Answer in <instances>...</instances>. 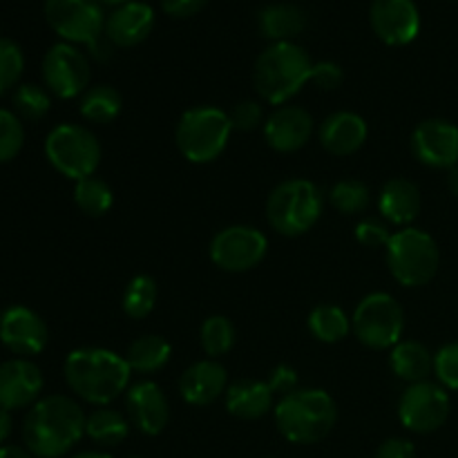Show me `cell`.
<instances>
[{"instance_id":"d590c367","label":"cell","mask_w":458,"mask_h":458,"mask_svg":"<svg viewBox=\"0 0 458 458\" xmlns=\"http://www.w3.org/2000/svg\"><path fill=\"white\" fill-rule=\"evenodd\" d=\"M25 146V128L16 112L0 110V164L16 159Z\"/></svg>"},{"instance_id":"9c48e42d","label":"cell","mask_w":458,"mask_h":458,"mask_svg":"<svg viewBox=\"0 0 458 458\" xmlns=\"http://www.w3.org/2000/svg\"><path fill=\"white\" fill-rule=\"evenodd\" d=\"M352 327L365 347L394 349L405 331V313L389 293H371L353 311Z\"/></svg>"},{"instance_id":"f546056e","label":"cell","mask_w":458,"mask_h":458,"mask_svg":"<svg viewBox=\"0 0 458 458\" xmlns=\"http://www.w3.org/2000/svg\"><path fill=\"white\" fill-rule=\"evenodd\" d=\"M309 331L320 343L334 344L347 338L352 331V320L335 304H320L309 316Z\"/></svg>"},{"instance_id":"ba28073f","label":"cell","mask_w":458,"mask_h":458,"mask_svg":"<svg viewBox=\"0 0 458 458\" xmlns=\"http://www.w3.org/2000/svg\"><path fill=\"white\" fill-rule=\"evenodd\" d=\"M47 161L67 179L81 182L92 177L101 164V143L88 128L76 123H61L45 139Z\"/></svg>"},{"instance_id":"e0dca14e","label":"cell","mask_w":458,"mask_h":458,"mask_svg":"<svg viewBox=\"0 0 458 458\" xmlns=\"http://www.w3.org/2000/svg\"><path fill=\"white\" fill-rule=\"evenodd\" d=\"M43 374L27 358H12L0 365V407L7 411L25 410L38 403Z\"/></svg>"},{"instance_id":"f6af8a7d","label":"cell","mask_w":458,"mask_h":458,"mask_svg":"<svg viewBox=\"0 0 458 458\" xmlns=\"http://www.w3.org/2000/svg\"><path fill=\"white\" fill-rule=\"evenodd\" d=\"M0 458H36L27 447L21 445H3L0 447Z\"/></svg>"},{"instance_id":"ffe728a7","label":"cell","mask_w":458,"mask_h":458,"mask_svg":"<svg viewBox=\"0 0 458 458\" xmlns=\"http://www.w3.org/2000/svg\"><path fill=\"white\" fill-rule=\"evenodd\" d=\"M155 27V9L148 3L130 0L119 4L106 18V38L116 47H134L150 36Z\"/></svg>"},{"instance_id":"4316f807","label":"cell","mask_w":458,"mask_h":458,"mask_svg":"<svg viewBox=\"0 0 458 458\" xmlns=\"http://www.w3.org/2000/svg\"><path fill=\"white\" fill-rule=\"evenodd\" d=\"M173 347L161 335H141L134 340L125 352V362L137 374H155V371L164 369L170 360Z\"/></svg>"},{"instance_id":"7bdbcfd3","label":"cell","mask_w":458,"mask_h":458,"mask_svg":"<svg viewBox=\"0 0 458 458\" xmlns=\"http://www.w3.org/2000/svg\"><path fill=\"white\" fill-rule=\"evenodd\" d=\"M161 9L173 18H191L208 4V0H159Z\"/></svg>"},{"instance_id":"9a60e30c","label":"cell","mask_w":458,"mask_h":458,"mask_svg":"<svg viewBox=\"0 0 458 458\" xmlns=\"http://www.w3.org/2000/svg\"><path fill=\"white\" fill-rule=\"evenodd\" d=\"M47 325L31 309L13 304L0 316V343L16 356H36L47 347Z\"/></svg>"},{"instance_id":"e575fe53","label":"cell","mask_w":458,"mask_h":458,"mask_svg":"<svg viewBox=\"0 0 458 458\" xmlns=\"http://www.w3.org/2000/svg\"><path fill=\"white\" fill-rule=\"evenodd\" d=\"M329 201L338 213L343 215H358L369 208L371 192L358 179H343L335 183L329 192Z\"/></svg>"},{"instance_id":"d6a6232c","label":"cell","mask_w":458,"mask_h":458,"mask_svg":"<svg viewBox=\"0 0 458 458\" xmlns=\"http://www.w3.org/2000/svg\"><path fill=\"white\" fill-rule=\"evenodd\" d=\"M199 340L206 356H210L215 360L219 356H226L233 349V344H235V327H233V322L228 318L210 316L201 325Z\"/></svg>"},{"instance_id":"3957f363","label":"cell","mask_w":458,"mask_h":458,"mask_svg":"<svg viewBox=\"0 0 458 458\" xmlns=\"http://www.w3.org/2000/svg\"><path fill=\"white\" fill-rule=\"evenodd\" d=\"M316 63L293 40L271 43L255 61L253 83L259 97L271 106H286L300 89L313 81Z\"/></svg>"},{"instance_id":"4dcf8cb0","label":"cell","mask_w":458,"mask_h":458,"mask_svg":"<svg viewBox=\"0 0 458 458\" xmlns=\"http://www.w3.org/2000/svg\"><path fill=\"white\" fill-rule=\"evenodd\" d=\"M74 201L81 213H85L88 217H103L114 204V195H112V188L103 179L92 174V177L76 182Z\"/></svg>"},{"instance_id":"7c38bea8","label":"cell","mask_w":458,"mask_h":458,"mask_svg":"<svg viewBox=\"0 0 458 458\" xmlns=\"http://www.w3.org/2000/svg\"><path fill=\"white\" fill-rule=\"evenodd\" d=\"M268 242L253 226H228L210 242V259L226 273H244L267 258Z\"/></svg>"},{"instance_id":"ab89813d","label":"cell","mask_w":458,"mask_h":458,"mask_svg":"<svg viewBox=\"0 0 458 458\" xmlns=\"http://www.w3.org/2000/svg\"><path fill=\"white\" fill-rule=\"evenodd\" d=\"M264 119V110L258 101H242L233 107L231 112V123L233 130H242V132H249L255 130Z\"/></svg>"},{"instance_id":"ac0fdd59","label":"cell","mask_w":458,"mask_h":458,"mask_svg":"<svg viewBox=\"0 0 458 458\" xmlns=\"http://www.w3.org/2000/svg\"><path fill=\"white\" fill-rule=\"evenodd\" d=\"M125 411L139 432L146 437H157L165 429L170 420V405L164 389L157 383H137L125 394Z\"/></svg>"},{"instance_id":"484cf974","label":"cell","mask_w":458,"mask_h":458,"mask_svg":"<svg viewBox=\"0 0 458 458\" xmlns=\"http://www.w3.org/2000/svg\"><path fill=\"white\" fill-rule=\"evenodd\" d=\"M394 374L405 383H423L434 369V356L429 349L419 340H401L396 347L392 349V358H389Z\"/></svg>"},{"instance_id":"d6986e66","label":"cell","mask_w":458,"mask_h":458,"mask_svg":"<svg viewBox=\"0 0 458 458\" xmlns=\"http://www.w3.org/2000/svg\"><path fill=\"white\" fill-rule=\"evenodd\" d=\"M313 134V116L304 107L280 106L264 123L267 143L277 152H298Z\"/></svg>"},{"instance_id":"681fc988","label":"cell","mask_w":458,"mask_h":458,"mask_svg":"<svg viewBox=\"0 0 458 458\" xmlns=\"http://www.w3.org/2000/svg\"><path fill=\"white\" fill-rule=\"evenodd\" d=\"M98 3H101V4H116V7H119V4L130 3V0H98Z\"/></svg>"},{"instance_id":"816d5d0a","label":"cell","mask_w":458,"mask_h":458,"mask_svg":"<svg viewBox=\"0 0 458 458\" xmlns=\"http://www.w3.org/2000/svg\"><path fill=\"white\" fill-rule=\"evenodd\" d=\"M268 458H273V456H268Z\"/></svg>"},{"instance_id":"ee69618b","label":"cell","mask_w":458,"mask_h":458,"mask_svg":"<svg viewBox=\"0 0 458 458\" xmlns=\"http://www.w3.org/2000/svg\"><path fill=\"white\" fill-rule=\"evenodd\" d=\"M376 458H416L414 443L405 438H387L376 452Z\"/></svg>"},{"instance_id":"83f0119b","label":"cell","mask_w":458,"mask_h":458,"mask_svg":"<svg viewBox=\"0 0 458 458\" xmlns=\"http://www.w3.org/2000/svg\"><path fill=\"white\" fill-rule=\"evenodd\" d=\"M121 107H123V98H121L119 89L112 85H94L83 92L79 110L83 119L106 125L121 114Z\"/></svg>"},{"instance_id":"603a6c76","label":"cell","mask_w":458,"mask_h":458,"mask_svg":"<svg viewBox=\"0 0 458 458\" xmlns=\"http://www.w3.org/2000/svg\"><path fill=\"white\" fill-rule=\"evenodd\" d=\"M420 191L414 182L405 177L389 179L383 186L378 197V210L387 222L396 224V226H407L414 222L420 213Z\"/></svg>"},{"instance_id":"52a82bcc","label":"cell","mask_w":458,"mask_h":458,"mask_svg":"<svg viewBox=\"0 0 458 458\" xmlns=\"http://www.w3.org/2000/svg\"><path fill=\"white\" fill-rule=\"evenodd\" d=\"M387 264L401 286L419 289L434 280L441 264V250L432 235L419 228L394 233L387 244Z\"/></svg>"},{"instance_id":"8d00e7d4","label":"cell","mask_w":458,"mask_h":458,"mask_svg":"<svg viewBox=\"0 0 458 458\" xmlns=\"http://www.w3.org/2000/svg\"><path fill=\"white\" fill-rule=\"evenodd\" d=\"M25 70V54L12 38L0 36V94L16 88Z\"/></svg>"},{"instance_id":"30bf717a","label":"cell","mask_w":458,"mask_h":458,"mask_svg":"<svg viewBox=\"0 0 458 458\" xmlns=\"http://www.w3.org/2000/svg\"><path fill=\"white\" fill-rule=\"evenodd\" d=\"M45 18L65 43L94 47L106 34V13L98 0H45Z\"/></svg>"},{"instance_id":"4fadbf2b","label":"cell","mask_w":458,"mask_h":458,"mask_svg":"<svg viewBox=\"0 0 458 458\" xmlns=\"http://www.w3.org/2000/svg\"><path fill=\"white\" fill-rule=\"evenodd\" d=\"M43 81L49 94L58 98L83 97L89 83V63L72 43H56L43 56Z\"/></svg>"},{"instance_id":"74e56055","label":"cell","mask_w":458,"mask_h":458,"mask_svg":"<svg viewBox=\"0 0 458 458\" xmlns=\"http://www.w3.org/2000/svg\"><path fill=\"white\" fill-rule=\"evenodd\" d=\"M434 374L443 387L458 392V343H450L438 349V353L434 356Z\"/></svg>"},{"instance_id":"d4e9b609","label":"cell","mask_w":458,"mask_h":458,"mask_svg":"<svg viewBox=\"0 0 458 458\" xmlns=\"http://www.w3.org/2000/svg\"><path fill=\"white\" fill-rule=\"evenodd\" d=\"M258 22L264 38L273 40V43H286V40L302 34V30L307 27V16L298 4L277 3L264 7L259 12Z\"/></svg>"},{"instance_id":"f907efd6","label":"cell","mask_w":458,"mask_h":458,"mask_svg":"<svg viewBox=\"0 0 458 458\" xmlns=\"http://www.w3.org/2000/svg\"><path fill=\"white\" fill-rule=\"evenodd\" d=\"M130 458H141V456H130Z\"/></svg>"},{"instance_id":"836d02e7","label":"cell","mask_w":458,"mask_h":458,"mask_svg":"<svg viewBox=\"0 0 458 458\" xmlns=\"http://www.w3.org/2000/svg\"><path fill=\"white\" fill-rule=\"evenodd\" d=\"M12 103L13 112L21 116V121H40L52 107V94L40 85L22 83L13 92Z\"/></svg>"},{"instance_id":"7a4b0ae2","label":"cell","mask_w":458,"mask_h":458,"mask_svg":"<svg viewBox=\"0 0 458 458\" xmlns=\"http://www.w3.org/2000/svg\"><path fill=\"white\" fill-rule=\"evenodd\" d=\"M65 383L85 403L106 407L128 389L132 369L123 356L110 349H76L65 358Z\"/></svg>"},{"instance_id":"44dd1931","label":"cell","mask_w":458,"mask_h":458,"mask_svg":"<svg viewBox=\"0 0 458 458\" xmlns=\"http://www.w3.org/2000/svg\"><path fill=\"white\" fill-rule=\"evenodd\" d=\"M228 389V374L217 360H199L188 367L179 378V394L188 405L206 407Z\"/></svg>"},{"instance_id":"7dc6e473","label":"cell","mask_w":458,"mask_h":458,"mask_svg":"<svg viewBox=\"0 0 458 458\" xmlns=\"http://www.w3.org/2000/svg\"><path fill=\"white\" fill-rule=\"evenodd\" d=\"M447 191L454 197H458V165H454V168L450 170V174H447Z\"/></svg>"},{"instance_id":"c3c4849f","label":"cell","mask_w":458,"mask_h":458,"mask_svg":"<svg viewBox=\"0 0 458 458\" xmlns=\"http://www.w3.org/2000/svg\"><path fill=\"white\" fill-rule=\"evenodd\" d=\"M72 458H114V456L106 454V452H81V454H76Z\"/></svg>"},{"instance_id":"1f68e13d","label":"cell","mask_w":458,"mask_h":458,"mask_svg":"<svg viewBox=\"0 0 458 458\" xmlns=\"http://www.w3.org/2000/svg\"><path fill=\"white\" fill-rule=\"evenodd\" d=\"M157 295H159V289L150 276L132 277L123 293L125 316L132 320H143L146 316H150L157 304Z\"/></svg>"},{"instance_id":"2e32d148","label":"cell","mask_w":458,"mask_h":458,"mask_svg":"<svg viewBox=\"0 0 458 458\" xmlns=\"http://www.w3.org/2000/svg\"><path fill=\"white\" fill-rule=\"evenodd\" d=\"M369 22L376 36L392 47L410 45L420 31V13L414 0H374Z\"/></svg>"},{"instance_id":"b9f144b4","label":"cell","mask_w":458,"mask_h":458,"mask_svg":"<svg viewBox=\"0 0 458 458\" xmlns=\"http://www.w3.org/2000/svg\"><path fill=\"white\" fill-rule=\"evenodd\" d=\"M313 83L320 85L322 89H335L343 83V70L331 61L316 63V67H313Z\"/></svg>"},{"instance_id":"bcb514c9","label":"cell","mask_w":458,"mask_h":458,"mask_svg":"<svg viewBox=\"0 0 458 458\" xmlns=\"http://www.w3.org/2000/svg\"><path fill=\"white\" fill-rule=\"evenodd\" d=\"M12 428H13L12 414H9L7 410H3V407H0V445H3V443L9 438V434H12Z\"/></svg>"},{"instance_id":"cb8c5ba5","label":"cell","mask_w":458,"mask_h":458,"mask_svg":"<svg viewBox=\"0 0 458 458\" xmlns=\"http://www.w3.org/2000/svg\"><path fill=\"white\" fill-rule=\"evenodd\" d=\"M273 396L268 383L262 380H237L226 389V410L235 419L258 420L267 416L273 407Z\"/></svg>"},{"instance_id":"6da1fadb","label":"cell","mask_w":458,"mask_h":458,"mask_svg":"<svg viewBox=\"0 0 458 458\" xmlns=\"http://www.w3.org/2000/svg\"><path fill=\"white\" fill-rule=\"evenodd\" d=\"M88 416L76 401L63 394L40 398L22 420V441L36 458L65 456L85 437Z\"/></svg>"},{"instance_id":"8fae6325","label":"cell","mask_w":458,"mask_h":458,"mask_svg":"<svg viewBox=\"0 0 458 458\" xmlns=\"http://www.w3.org/2000/svg\"><path fill=\"white\" fill-rule=\"evenodd\" d=\"M398 419L410 432L432 434L450 419V396L437 383H414L403 392L398 401Z\"/></svg>"},{"instance_id":"f1b7e54d","label":"cell","mask_w":458,"mask_h":458,"mask_svg":"<svg viewBox=\"0 0 458 458\" xmlns=\"http://www.w3.org/2000/svg\"><path fill=\"white\" fill-rule=\"evenodd\" d=\"M130 432V420L125 419L121 411L116 410H94L88 416V423H85V434L92 438L94 443L106 447H114L119 443L125 441Z\"/></svg>"},{"instance_id":"7402d4cb","label":"cell","mask_w":458,"mask_h":458,"mask_svg":"<svg viewBox=\"0 0 458 458\" xmlns=\"http://www.w3.org/2000/svg\"><path fill=\"white\" fill-rule=\"evenodd\" d=\"M367 123L356 112H334L320 125V143L335 157H349L360 150L367 141Z\"/></svg>"},{"instance_id":"8992f818","label":"cell","mask_w":458,"mask_h":458,"mask_svg":"<svg viewBox=\"0 0 458 458\" xmlns=\"http://www.w3.org/2000/svg\"><path fill=\"white\" fill-rule=\"evenodd\" d=\"M231 130V114L219 107H192L179 119L174 141L191 164H210L226 150Z\"/></svg>"},{"instance_id":"5bb4252c","label":"cell","mask_w":458,"mask_h":458,"mask_svg":"<svg viewBox=\"0 0 458 458\" xmlns=\"http://www.w3.org/2000/svg\"><path fill=\"white\" fill-rule=\"evenodd\" d=\"M411 152L429 168L452 170L458 165V128L445 119L423 121L411 134Z\"/></svg>"},{"instance_id":"f35d334b","label":"cell","mask_w":458,"mask_h":458,"mask_svg":"<svg viewBox=\"0 0 458 458\" xmlns=\"http://www.w3.org/2000/svg\"><path fill=\"white\" fill-rule=\"evenodd\" d=\"M356 240L367 249H380V246L387 249L392 233H389L387 224L380 219H362L356 226Z\"/></svg>"},{"instance_id":"60d3db41","label":"cell","mask_w":458,"mask_h":458,"mask_svg":"<svg viewBox=\"0 0 458 458\" xmlns=\"http://www.w3.org/2000/svg\"><path fill=\"white\" fill-rule=\"evenodd\" d=\"M268 387H271L273 394H282V398L289 396L291 392L298 389V374L289 365L276 367L271 378H268Z\"/></svg>"},{"instance_id":"277c9868","label":"cell","mask_w":458,"mask_h":458,"mask_svg":"<svg viewBox=\"0 0 458 458\" xmlns=\"http://www.w3.org/2000/svg\"><path fill=\"white\" fill-rule=\"evenodd\" d=\"M338 423L335 401L322 389H295L276 405V425L282 437L298 445H311L329 437Z\"/></svg>"},{"instance_id":"5b68a950","label":"cell","mask_w":458,"mask_h":458,"mask_svg":"<svg viewBox=\"0 0 458 458\" xmlns=\"http://www.w3.org/2000/svg\"><path fill=\"white\" fill-rule=\"evenodd\" d=\"M322 215V195L307 179H286L267 199V219L273 231L298 237L311 231Z\"/></svg>"}]
</instances>
